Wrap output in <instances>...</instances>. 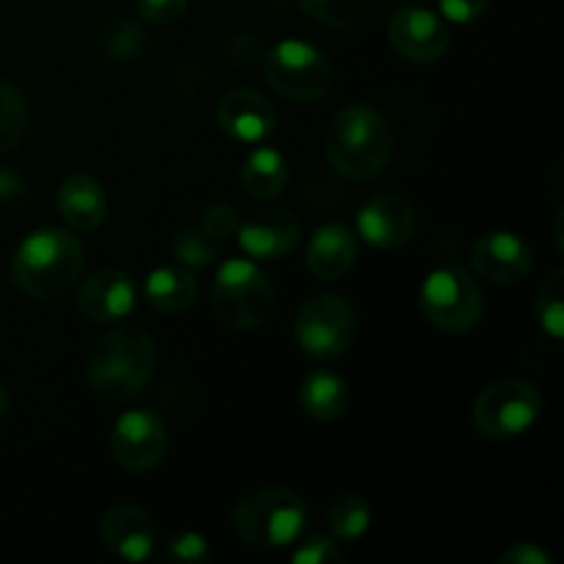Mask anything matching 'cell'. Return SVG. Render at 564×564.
<instances>
[{
	"instance_id": "1",
	"label": "cell",
	"mask_w": 564,
	"mask_h": 564,
	"mask_svg": "<svg viewBox=\"0 0 564 564\" xmlns=\"http://www.w3.org/2000/svg\"><path fill=\"white\" fill-rule=\"evenodd\" d=\"M158 367V345L138 325H113L91 345L86 375L105 402H130L141 394Z\"/></svg>"
},
{
	"instance_id": "2",
	"label": "cell",
	"mask_w": 564,
	"mask_h": 564,
	"mask_svg": "<svg viewBox=\"0 0 564 564\" xmlns=\"http://www.w3.org/2000/svg\"><path fill=\"white\" fill-rule=\"evenodd\" d=\"M394 154V130L372 105H347L325 130V158L336 174L367 182L383 174Z\"/></svg>"
},
{
	"instance_id": "3",
	"label": "cell",
	"mask_w": 564,
	"mask_h": 564,
	"mask_svg": "<svg viewBox=\"0 0 564 564\" xmlns=\"http://www.w3.org/2000/svg\"><path fill=\"white\" fill-rule=\"evenodd\" d=\"M86 251L72 229L31 231L11 257V281L33 301L66 295L80 281Z\"/></svg>"
},
{
	"instance_id": "4",
	"label": "cell",
	"mask_w": 564,
	"mask_h": 564,
	"mask_svg": "<svg viewBox=\"0 0 564 564\" xmlns=\"http://www.w3.org/2000/svg\"><path fill=\"white\" fill-rule=\"evenodd\" d=\"M308 521L306 501L290 488H259L242 496L231 512V527L253 549H284L303 534Z\"/></svg>"
},
{
	"instance_id": "5",
	"label": "cell",
	"mask_w": 564,
	"mask_h": 564,
	"mask_svg": "<svg viewBox=\"0 0 564 564\" xmlns=\"http://www.w3.org/2000/svg\"><path fill=\"white\" fill-rule=\"evenodd\" d=\"M275 308V290L262 268L248 259L220 264L213 284V312L231 330H257Z\"/></svg>"
},
{
	"instance_id": "6",
	"label": "cell",
	"mask_w": 564,
	"mask_h": 564,
	"mask_svg": "<svg viewBox=\"0 0 564 564\" xmlns=\"http://www.w3.org/2000/svg\"><path fill=\"white\" fill-rule=\"evenodd\" d=\"M268 83L286 102L308 105L323 99L334 86V66L314 44L284 39L262 55Z\"/></svg>"
},
{
	"instance_id": "7",
	"label": "cell",
	"mask_w": 564,
	"mask_h": 564,
	"mask_svg": "<svg viewBox=\"0 0 564 564\" xmlns=\"http://www.w3.org/2000/svg\"><path fill=\"white\" fill-rule=\"evenodd\" d=\"M543 413V394L534 383L505 378L485 386L471 408V424L482 438L510 441L527 433Z\"/></svg>"
},
{
	"instance_id": "8",
	"label": "cell",
	"mask_w": 564,
	"mask_h": 564,
	"mask_svg": "<svg viewBox=\"0 0 564 564\" xmlns=\"http://www.w3.org/2000/svg\"><path fill=\"white\" fill-rule=\"evenodd\" d=\"M422 312L427 323L444 334H468L479 325L485 312L482 290L466 268H438L424 279Z\"/></svg>"
},
{
	"instance_id": "9",
	"label": "cell",
	"mask_w": 564,
	"mask_h": 564,
	"mask_svg": "<svg viewBox=\"0 0 564 564\" xmlns=\"http://www.w3.org/2000/svg\"><path fill=\"white\" fill-rule=\"evenodd\" d=\"M358 334L356 308L341 295H314L295 319V341L314 361H336L352 347Z\"/></svg>"
},
{
	"instance_id": "10",
	"label": "cell",
	"mask_w": 564,
	"mask_h": 564,
	"mask_svg": "<svg viewBox=\"0 0 564 564\" xmlns=\"http://www.w3.org/2000/svg\"><path fill=\"white\" fill-rule=\"evenodd\" d=\"M110 452L124 471H152L169 452V427L154 411L132 408L116 419L110 430Z\"/></svg>"
},
{
	"instance_id": "11",
	"label": "cell",
	"mask_w": 564,
	"mask_h": 564,
	"mask_svg": "<svg viewBox=\"0 0 564 564\" xmlns=\"http://www.w3.org/2000/svg\"><path fill=\"white\" fill-rule=\"evenodd\" d=\"M389 42L402 58L435 64L449 53L452 33L438 14L422 6H408L389 20Z\"/></svg>"
},
{
	"instance_id": "12",
	"label": "cell",
	"mask_w": 564,
	"mask_h": 564,
	"mask_svg": "<svg viewBox=\"0 0 564 564\" xmlns=\"http://www.w3.org/2000/svg\"><path fill=\"white\" fill-rule=\"evenodd\" d=\"M358 235L380 251L405 248L416 235V207L400 193H380L358 213Z\"/></svg>"
},
{
	"instance_id": "13",
	"label": "cell",
	"mask_w": 564,
	"mask_h": 564,
	"mask_svg": "<svg viewBox=\"0 0 564 564\" xmlns=\"http://www.w3.org/2000/svg\"><path fill=\"white\" fill-rule=\"evenodd\" d=\"M471 264L482 279L510 286L527 279L534 268V253L516 231H485L471 248Z\"/></svg>"
},
{
	"instance_id": "14",
	"label": "cell",
	"mask_w": 564,
	"mask_h": 564,
	"mask_svg": "<svg viewBox=\"0 0 564 564\" xmlns=\"http://www.w3.org/2000/svg\"><path fill=\"white\" fill-rule=\"evenodd\" d=\"M240 248L257 262L286 259L301 242V220L290 209H259L237 226Z\"/></svg>"
},
{
	"instance_id": "15",
	"label": "cell",
	"mask_w": 564,
	"mask_h": 564,
	"mask_svg": "<svg viewBox=\"0 0 564 564\" xmlns=\"http://www.w3.org/2000/svg\"><path fill=\"white\" fill-rule=\"evenodd\" d=\"M218 127L240 143H262L279 127V110L257 88H231L218 102Z\"/></svg>"
},
{
	"instance_id": "16",
	"label": "cell",
	"mask_w": 564,
	"mask_h": 564,
	"mask_svg": "<svg viewBox=\"0 0 564 564\" xmlns=\"http://www.w3.org/2000/svg\"><path fill=\"white\" fill-rule=\"evenodd\" d=\"M77 308L88 323L116 325L130 317L135 308V284L127 273L116 268H105L80 281L77 290Z\"/></svg>"
},
{
	"instance_id": "17",
	"label": "cell",
	"mask_w": 564,
	"mask_h": 564,
	"mask_svg": "<svg viewBox=\"0 0 564 564\" xmlns=\"http://www.w3.org/2000/svg\"><path fill=\"white\" fill-rule=\"evenodd\" d=\"M99 538L105 549L127 562L149 560L158 549V529H154L152 516L135 505L108 507L99 521Z\"/></svg>"
},
{
	"instance_id": "18",
	"label": "cell",
	"mask_w": 564,
	"mask_h": 564,
	"mask_svg": "<svg viewBox=\"0 0 564 564\" xmlns=\"http://www.w3.org/2000/svg\"><path fill=\"white\" fill-rule=\"evenodd\" d=\"M358 259V240L347 226L325 224L312 235L306 248L308 273L319 281H341Z\"/></svg>"
},
{
	"instance_id": "19",
	"label": "cell",
	"mask_w": 564,
	"mask_h": 564,
	"mask_svg": "<svg viewBox=\"0 0 564 564\" xmlns=\"http://www.w3.org/2000/svg\"><path fill=\"white\" fill-rule=\"evenodd\" d=\"M58 213L72 231H97L108 218V193L94 176L72 174L58 187Z\"/></svg>"
},
{
	"instance_id": "20",
	"label": "cell",
	"mask_w": 564,
	"mask_h": 564,
	"mask_svg": "<svg viewBox=\"0 0 564 564\" xmlns=\"http://www.w3.org/2000/svg\"><path fill=\"white\" fill-rule=\"evenodd\" d=\"M297 402H301V411L314 422H336L339 416H345L347 405H350V389L339 375L328 372V369H312L301 380Z\"/></svg>"
},
{
	"instance_id": "21",
	"label": "cell",
	"mask_w": 564,
	"mask_h": 564,
	"mask_svg": "<svg viewBox=\"0 0 564 564\" xmlns=\"http://www.w3.org/2000/svg\"><path fill=\"white\" fill-rule=\"evenodd\" d=\"M143 295H147L149 306L158 308V312L182 314L196 303L198 281L182 264H163V268L149 273Z\"/></svg>"
},
{
	"instance_id": "22",
	"label": "cell",
	"mask_w": 564,
	"mask_h": 564,
	"mask_svg": "<svg viewBox=\"0 0 564 564\" xmlns=\"http://www.w3.org/2000/svg\"><path fill=\"white\" fill-rule=\"evenodd\" d=\"M240 180L248 196L259 198V202H273L284 193L286 182H290L284 154L270 147H257L242 163Z\"/></svg>"
},
{
	"instance_id": "23",
	"label": "cell",
	"mask_w": 564,
	"mask_h": 564,
	"mask_svg": "<svg viewBox=\"0 0 564 564\" xmlns=\"http://www.w3.org/2000/svg\"><path fill=\"white\" fill-rule=\"evenodd\" d=\"M314 22L334 31H352L369 20L378 0H295Z\"/></svg>"
},
{
	"instance_id": "24",
	"label": "cell",
	"mask_w": 564,
	"mask_h": 564,
	"mask_svg": "<svg viewBox=\"0 0 564 564\" xmlns=\"http://www.w3.org/2000/svg\"><path fill=\"white\" fill-rule=\"evenodd\" d=\"M369 527H372V507L364 496L347 494L330 507L328 529L339 543H356L369 532Z\"/></svg>"
},
{
	"instance_id": "25",
	"label": "cell",
	"mask_w": 564,
	"mask_h": 564,
	"mask_svg": "<svg viewBox=\"0 0 564 564\" xmlns=\"http://www.w3.org/2000/svg\"><path fill=\"white\" fill-rule=\"evenodd\" d=\"M31 108L20 88L0 77V154L11 152L25 138Z\"/></svg>"
},
{
	"instance_id": "26",
	"label": "cell",
	"mask_w": 564,
	"mask_h": 564,
	"mask_svg": "<svg viewBox=\"0 0 564 564\" xmlns=\"http://www.w3.org/2000/svg\"><path fill=\"white\" fill-rule=\"evenodd\" d=\"M171 251H174L176 262L187 270H196V268H207V264L215 262L220 251V242L213 240L207 231L198 229H182L176 231L174 240H171Z\"/></svg>"
},
{
	"instance_id": "27",
	"label": "cell",
	"mask_w": 564,
	"mask_h": 564,
	"mask_svg": "<svg viewBox=\"0 0 564 564\" xmlns=\"http://www.w3.org/2000/svg\"><path fill=\"white\" fill-rule=\"evenodd\" d=\"M538 323L551 339L564 336V270L556 268L538 295Z\"/></svg>"
},
{
	"instance_id": "28",
	"label": "cell",
	"mask_w": 564,
	"mask_h": 564,
	"mask_svg": "<svg viewBox=\"0 0 564 564\" xmlns=\"http://www.w3.org/2000/svg\"><path fill=\"white\" fill-rule=\"evenodd\" d=\"M147 47H149L147 33H143L132 20L113 22L102 36V50L108 53L110 61H116V64H130V61H138Z\"/></svg>"
},
{
	"instance_id": "29",
	"label": "cell",
	"mask_w": 564,
	"mask_h": 564,
	"mask_svg": "<svg viewBox=\"0 0 564 564\" xmlns=\"http://www.w3.org/2000/svg\"><path fill=\"white\" fill-rule=\"evenodd\" d=\"M295 564H341L345 562V551H341L339 540L330 538H312L303 545H297L292 554Z\"/></svg>"
},
{
	"instance_id": "30",
	"label": "cell",
	"mask_w": 564,
	"mask_h": 564,
	"mask_svg": "<svg viewBox=\"0 0 564 564\" xmlns=\"http://www.w3.org/2000/svg\"><path fill=\"white\" fill-rule=\"evenodd\" d=\"M191 0H138V14L152 25H176L185 20Z\"/></svg>"
},
{
	"instance_id": "31",
	"label": "cell",
	"mask_w": 564,
	"mask_h": 564,
	"mask_svg": "<svg viewBox=\"0 0 564 564\" xmlns=\"http://www.w3.org/2000/svg\"><path fill=\"white\" fill-rule=\"evenodd\" d=\"M237 209L229 207V204H213V207L204 209V218H202V231H207L213 240L224 242L229 240L231 235H237Z\"/></svg>"
},
{
	"instance_id": "32",
	"label": "cell",
	"mask_w": 564,
	"mask_h": 564,
	"mask_svg": "<svg viewBox=\"0 0 564 564\" xmlns=\"http://www.w3.org/2000/svg\"><path fill=\"white\" fill-rule=\"evenodd\" d=\"M169 556L182 562H202L209 556V543L198 532H182L169 543Z\"/></svg>"
},
{
	"instance_id": "33",
	"label": "cell",
	"mask_w": 564,
	"mask_h": 564,
	"mask_svg": "<svg viewBox=\"0 0 564 564\" xmlns=\"http://www.w3.org/2000/svg\"><path fill=\"white\" fill-rule=\"evenodd\" d=\"M488 6L490 0H438L441 14L452 22H460V25L479 20L488 11Z\"/></svg>"
},
{
	"instance_id": "34",
	"label": "cell",
	"mask_w": 564,
	"mask_h": 564,
	"mask_svg": "<svg viewBox=\"0 0 564 564\" xmlns=\"http://www.w3.org/2000/svg\"><path fill=\"white\" fill-rule=\"evenodd\" d=\"M499 564H551V556L534 543H518L499 556Z\"/></svg>"
},
{
	"instance_id": "35",
	"label": "cell",
	"mask_w": 564,
	"mask_h": 564,
	"mask_svg": "<svg viewBox=\"0 0 564 564\" xmlns=\"http://www.w3.org/2000/svg\"><path fill=\"white\" fill-rule=\"evenodd\" d=\"M22 193H25V185H22L20 176L11 174V171H0V202H14Z\"/></svg>"
},
{
	"instance_id": "36",
	"label": "cell",
	"mask_w": 564,
	"mask_h": 564,
	"mask_svg": "<svg viewBox=\"0 0 564 564\" xmlns=\"http://www.w3.org/2000/svg\"><path fill=\"white\" fill-rule=\"evenodd\" d=\"M9 402H11L9 391H6V386H0V419H3L6 411H9Z\"/></svg>"
}]
</instances>
